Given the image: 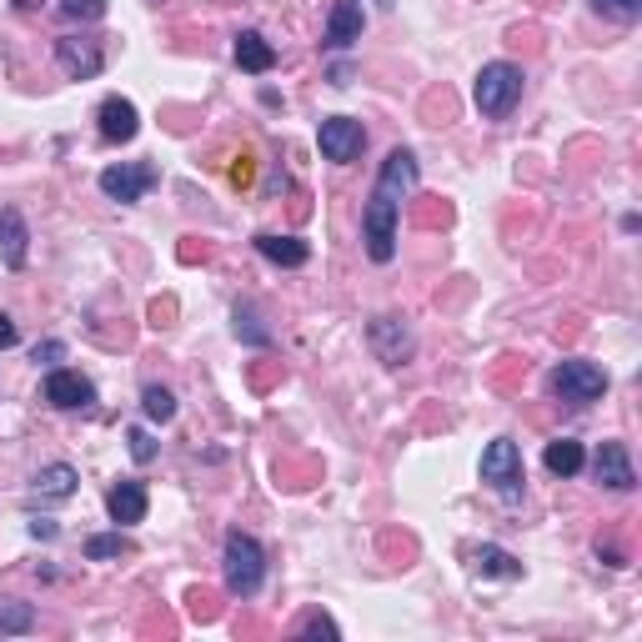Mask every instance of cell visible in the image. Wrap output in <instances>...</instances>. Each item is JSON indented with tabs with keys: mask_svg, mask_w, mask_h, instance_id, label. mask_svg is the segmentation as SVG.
<instances>
[{
	"mask_svg": "<svg viewBox=\"0 0 642 642\" xmlns=\"http://www.w3.org/2000/svg\"><path fill=\"white\" fill-rule=\"evenodd\" d=\"M221 577L231 598H257L266 583V553L251 532H226V553H221Z\"/></svg>",
	"mask_w": 642,
	"mask_h": 642,
	"instance_id": "6da1fadb",
	"label": "cell"
},
{
	"mask_svg": "<svg viewBox=\"0 0 642 642\" xmlns=\"http://www.w3.org/2000/svg\"><path fill=\"white\" fill-rule=\"evenodd\" d=\"M522 80H527L522 66H512V61H487V66L477 70V86H472L477 111H482L487 121H508L522 101Z\"/></svg>",
	"mask_w": 642,
	"mask_h": 642,
	"instance_id": "7a4b0ae2",
	"label": "cell"
},
{
	"mask_svg": "<svg viewBox=\"0 0 642 642\" xmlns=\"http://www.w3.org/2000/svg\"><path fill=\"white\" fill-rule=\"evenodd\" d=\"M547 387H553L557 402L567 406H592L608 396V372H602L598 361H583V357H567L553 367V377H547Z\"/></svg>",
	"mask_w": 642,
	"mask_h": 642,
	"instance_id": "3957f363",
	"label": "cell"
},
{
	"mask_svg": "<svg viewBox=\"0 0 642 642\" xmlns=\"http://www.w3.org/2000/svg\"><path fill=\"white\" fill-rule=\"evenodd\" d=\"M396 221H402V202L372 186L367 211H361V241H367V257H372L377 266H387V261L396 257Z\"/></svg>",
	"mask_w": 642,
	"mask_h": 642,
	"instance_id": "277c9868",
	"label": "cell"
},
{
	"mask_svg": "<svg viewBox=\"0 0 642 642\" xmlns=\"http://www.w3.org/2000/svg\"><path fill=\"white\" fill-rule=\"evenodd\" d=\"M482 482L492 487L497 497H508V502H518L522 487H527V472H522V451L512 437H497L487 442L482 451Z\"/></svg>",
	"mask_w": 642,
	"mask_h": 642,
	"instance_id": "5b68a950",
	"label": "cell"
},
{
	"mask_svg": "<svg viewBox=\"0 0 642 642\" xmlns=\"http://www.w3.org/2000/svg\"><path fill=\"white\" fill-rule=\"evenodd\" d=\"M367 347L377 351L382 367H406V361L417 357V337L406 327L402 316H372L367 322Z\"/></svg>",
	"mask_w": 642,
	"mask_h": 642,
	"instance_id": "8992f818",
	"label": "cell"
},
{
	"mask_svg": "<svg viewBox=\"0 0 642 642\" xmlns=\"http://www.w3.org/2000/svg\"><path fill=\"white\" fill-rule=\"evenodd\" d=\"M316 146H322V156H327V161L351 166V161L367 151V126L351 121V116H327V121H322V131H316Z\"/></svg>",
	"mask_w": 642,
	"mask_h": 642,
	"instance_id": "52a82bcc",
	"label": "cell"
},
{
	"mask_svg": "<svg viewBox=\"0 0 642 642\" xmlns=\"http://www.w3.org/2000/svg\"><path fill=\"white\" fill-rule=\"evenodd\" d=\"M151 186H156V166H146V161H121V166L101 171V192L121 206H135Z\"/></svg>",
	"mask_w": 642,
	"mask_h": 642,
	"instance_id": "ba28073f",
	"label": "cell"
},
{
	"mask_svg": "<svg viewBox=\"0 0 642 642\" xmlns=\"http://www.w3.org/2000/svg\"><path fill=\"white\" fill-rule=\"evenodd\" d=\"M56 61L70 80H96L106 70V45L90 41V35H61L56 41Z\"/></svg>",
	"mask_w": 642,
	"mask_h": 642,
	"instance_id": "9c48e42d",
	"label": "cell"
},
{
	"mask_svg": "<svg viewBox=\"0 0 642 642\" xmlns=\"http://www.w3.org/2000/svg\"><path fill=\"white\" fill-rule=\"evenodd\" d=\"M41 396L51 406H61V412H80V406L96 402V387H90V377L70 372V367H56V372H45Z\"/></svg>",
	"mask_w": 642,
	"mask_h": 642,
	"instance_id": "30bf717a",
	"label": "cell"
},
{
	"mask_svg": "<svg viewBox=\"0 0 642 642\" xmlns=\"http://www.w3.org/2000/svg\"><path fill=\"white\" fill-rule=\"evenodd\" d=\"M367 31V6L361 0H331V15H327V51H351Z\"/></svg>",
	"mask_w": 642,
	"mask_h": 642,
	"instance_id": "8fae6325",
	"label": "cell"
},
{
	"mask_svg": "<svg viewBox=\"0 0 642 642\" xmlns=\"http://www.w3.org/2000/svg\"><path fill=\"white\" fill-rule=\"evenodd\" d=\"M146 482H135V477H121V482H111V492H106V512H111L116 527H135V522H146Z\"/></svg>",
	"mask_w": 642,
	"mask_h": 642,
	"instance_id": "7c38bea8",
	"label": "cell"
},
{
	"mask_svg": "<svg viewBox=\"0 0 642 642\" xmlns=\"http://www.w3.org/2000/svg\"><path fill=\"white\" fill-rule=\"evenodd\" d=\"M592 477H598V487H608V492H632V487H638V472H632V457L622 442H602L598 457H592Z\"/></svg>",
	"mask_w": 642,
	"mask_h": 642,
	"instance_id": "4fadbf2b",
	"label": "cell"
},
{
	"mask_svg": "<svg viewBox=\"0 0 642 642\" xmlns=\"http://www.w3.org/2000/svg\"><path fill=\"white\" fill-rule=\"evenodd\" d=\"M417 181H422L417 156H412L406 146H396L392 156L382 161V171H377V192H387V196H396V202H406V196L417 192Z\"/></svg>",
	"mask_w": 642,
	"mask_h": 642,
	"instance_id": "5bb4252c",
	"label": "cell"
},
{
	"mask_svg": "<svg viewBox=\"0 0 642 642\" xmlns=\"http://www.w3.org/2000/svg\"><path fill=\"white\" fill-rule=\"evenodd\" d=\"M96 121H101V141H111V146H126V141H135V131H141V116H135V106L126 101V96H106Z\"/></svg>",
	"mask_w": 642,
	"mask_h": 642,
	"instance_id": "9a60e30c",
	"label": "cell"
},
{
	"mask_svg": "<svg viewBox=\"0 0 642 642\" xmlns=\"http://www.w3.org/2000/svg\"><path fill=\"white\" fill-rule=\"evenodd\" d=\"M25 257H31V226H25V216L15 206H6L0 211V261L11 271H21Z\"/></svg>",
	"mask_w": 642,
	"mask_h": 642,
	"instance_id": "2e32d148",
	"label": "cell"
},
{
	"mask_svg": "<svg viewBox=\"0 0 642 642\" xmlns=\"http://www.w3.org/2000/svg\"><path fill=\"white\" fill-rule=\"evenodd\" d=\"M231 56H237V66L247 70V76H266V70L276 66V45L261 31H241L237 45H231Z\"/></svg>",
	"mask_w": 642,
	"mask_h": 642,
	"instance_id": "e0dca14e",
	"label": "cell"
},
{
	"mask_svg": "<svg viewBox=\"0 0 642 642\" xmlns=\"http://www.w3.org/2000/svg\"><path fill=\"white\" fill-rule=\"evenodd\" d=\"M257 251L271 261V266H286V271H296V266H306V261H312V247H306L302 237H276V231H261Z\"/></svg>",
	"mask_w": 642,
	"mask_h": 642,
	"instance_id": "ac0fdd59",
	"label": "cell"
},
{
	"mask_svg": "<svg viewBox=\"0 0 642 642\" xmlns=\"http://www.w3.org/2000/svg\"><path fill=\"white\" fill-rule=\"evenodd\" d=\"M70 492H76V467L70 463H51L31 477V502L35 497H41V502H66Z\"/></svg>",
	"mask_w": 642,
	"mask_h": 642,
	"instance_id": "d6986e66",
	"label": "cell"
},
{
	"mask_svg": "<svg viewBox=\"0 0 642 642\" xmlns=\"http://www.w3.org/2000/svg\"><path fill=\"white\" fill-rule=\"evenodd\" d=\"M542 463H547V472H553V477H577L587 467V451H583V442L557 437V442H547Z\"/></svg>",
	"mask_w": 642,
	"mask_h": 642,
	"instance_id": "ffe728a7",
	"label": "cell"
},
{
	"mask_svg": "<svg viewBox=\"0 0 642 642\" xmlns=\"http://www.w3.org/2000/svg\"><path fill=\"white\" fill-rule=\"evenodd\" d=\"M472 567L482 577H508V583H512V577H522V563L508 553V547H497V542H482V547H472Z\"/></svg>",
	"mask_w": 642,
	"mask_h": 642,
	"instance_id": "44dd1931",
	"label": "cell"
},
{
	"mask_svg": "<svg viewBox=\"0 0 642 642\" xmlns=\"http://www.w3.org/2000/svg\"><path fill=\"white\" fill-rule=\"evenodd\" d=\"M0 632H6V638H25V632H35V608L31 602L0 598Z\"/></svg>",
	"mask_w": 642,
	"mask_h": 642,
	"instance_id": "7402d4cb",
	"label": "cell"
},
{
	"mask_svg": "<svg viewBox=\"0 0 642 642\" xmlns=\"http://www.w3.org/2000/svg\"><path fill=\"white\" fill-rule=\"evenodd\" d=\"M121 553H131V542L121 537V527L86 537V557H90V563H111V557H121Z\"/></svg>",
	"mask_w": 642,
	"mask_h": 642,
	"instance_id": "603a6c76",
	"label": "cell"
},
{
	"mask_svg": "<svg viewBox=\"0 0 642 642\" xmlns=\"http://www.w3.org/2000/svg\"><path fill=\"white\" fill-rule=\"evenodd\" d=\"M141 412H146L151 422H171V417H176V396H171L166 387L151 382L146 392H141Z\"/></svg>",
	"mask_w": 642,
	"mask_h": 642,
	"instance_id": "cb8c5ba5",
	"label": "cell"
},
{
	"mask_svg": "<svg viewBox=\"0 0 642 642\" xmlns=\"http://www.w3.org/2000/svg\"><path fill=\"white\" fill-rule=\"evenodd\" d=\"M592 11H598L602 21L632 25V21H642V0H592Z\"/></svg>",
	"mask_w": 642,
	"mask_h": 642,
	"instance_id": "d4e9b609",
	"label": "cell"
},
{
	"mask_svg": "<svg viewBox=\"0 0 642 642\" xmlns=\"http://www.w3.org/2000/svg\"><path fill=\"white\" fill-rule=\"evenodd\" d=\"M237 337L251 341V347H271V331L257 322V312H251V306H237Z\"/></svg>",
	"mask_w": 642,
	"mask_h": 642,
	"instance_id": "484cf974",
	"label": "cell"
},
{
	"mask_svg": "<svg viewBox=\"0 0 642 642\" xmlns=\"http://www.w3.org/2000/svg\"><path fill=\"white\" fill-rule=\"evenodd\" d=\"M296 638H331V642H337L341 628L327 618V612H306V618L296 622Z\"/></svg>",
	"mask_w": 642,
	"mask_h": 642,
	"instance_id": "4316f807",
	"label": "cell"
},
{
	"mask_svg": "<svg viewBox=\"0 0 642 642\" xmlns=\"http://www.w3.org/2000/svg\"><path fill=\"white\" fill-rule=\"evenodd\" d=\"M61 15H66V21L90 25V21H101L106 15V0H61Z\"/></svg>",
	"mask_w": 642,
	"mask_h": 642,
	"instance_id": "83f0119b",
	"label": "cell"
},
{
	"mask_svg": "<svg viewBox=\"0 0 642 642\" xmlns=\"http://www.w3.org/2000/svg\"><path fill=\"white\" fill-rule=\"evenodd\" d=\"M126 442H131V457H135L141 467L156 463V442H151V432H146V427H131V432H126Z\"/></svg>",
	"mask_w": 642,
	"mask_h": 642,
	"instance_id": "f1b7e54d",
	"label": "cell"
},
{
	"mask_svg": "<svg viewBox=\"0 0 642 642\" xmlns=\"http://www.w3.org/2000/svg\"><path fill=\"white\" fill-rule=\"evenodd\" d=\"M61 357H66V341H56V337L35 341V351H31V361H45V367H51V361H61Z\"/></svg>",
	"mask_w": 642,
	"mask_h": 642,
	"instance_id": "f546056e",
	"label": "cell"
},
{
	"mask_svg": "<svg viewBox=\"0 0 642 642\" xmlns=\"http://www.w3.org/2000/svg\"><path fill=\"white\" fill-rule=\"evenodd\" d=\"M15 341H21V331H15V322L6 312H0V351L6 347H15Z\"/></svg>",
	"mask_w": 642,
	"mask_h": 642,
	"instance_id": "4dcf8cb0",
	"label": "cell"
},
{
	"mask_svg": "<svg viewBox=\"0 0 642 642\" xmlns=\"http://www.w3.org/2000/svg\"><path fill=\"white\" fill-rule=\"evenodd\" d=\"M56 532H61V527H56V522H51V518H35V522H31V537H45V542H51V537H56Z\"/></svg>",
	"mask_w": 642,
	"mask_h": 642,
	"instance_id": "1f68e13d",
	"label": "cell"
},
{
	"mask_svg": "<svg viewBox=\"0 0 642 642\" xmlns=\"http://www.w3.org/2000/svg\"><path fill=\"white\" fill-rule=\"evenodd\" d=\"M598 557H608V567H628V557H622L618 547H602V542H598Z\"/></svg>",
	"mask_w": 642,
	"mask_h": 642,
	"instance_id": "d6a6232c",
	"label": "cell"
},
{
	"mask_svg": "<svg viewBox=\"0 0 642 642\" xmlns=\"http://www.w3.org/2000/svg\"><path fill=\"white\" fill-rule=\"evenodd\" d=\"M351 80V66H331V86H347Z\"/></svg>",
	"mask_w": 642,
	"mask_h": 642,
	"instance_id": "836d02e7",
	"label": "cell"
},
{
	"mask_svg": "<svg viewBox=\"0 0 642 642\" xmlns=\"http://www.w3.org/2000/svg\"><path fill=\"white\" fill-rule=\"evenodd\" d=\"M15 11H35V6H41V0H11Z\"/></svg>",
	"mask_w": 642,
	"mask_h": 642,
	"instance_id": "e575fe53",
	"label": "cell"
},
{
	"mask_svg": "<svg viewBox=\"0 0 642 642\" xmlns=\"http://www.w3.org/2000/svg\"><path fill=\"white\" fill-rule=\"evenodd\" d=\"M377 6H392V0H377Z\"/></svg>",
	"mask_w": 642,
	"mask_h": 642,
	"instance_id": "d590c367",
	"label": "cell"
}]
</instances>
